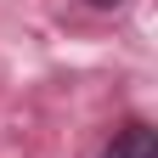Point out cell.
Listing matches in <instances>:
<instances>
[{
    "instance_id": "obj_1",
    "label": "cell",
    "mask_w": 158,
    "mask_h": 158,
    "mask_svg": "<svg viewBox=\"0 0 158 158\" xmlns=\"http://www.w3.org/2000/svg\"><path fill=\"white\" fill-rule=\"evenodd\" d=\"M102 158H158V135H152V124H147V118H130L124 130H113V141H107Z\"/></svg>"
},
{
    "instance_id": "obj_2",
    "label": "cell",
    "mask_w": 158,
    "mask_h": 158,
    "mask_svg": "<svg viewBox=\"0 0 158 158\" xmlns=\"http://www.w3.org/2000/svg\"><path fill=\"white\" fill-rule=\"evenodd\" d=\"M85 6H102V11H113V6H124V0H85Z\"/></svg>"
}]
</instances>
